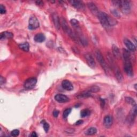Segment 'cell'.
I'll return each instance as SVG.
<instances>
[{
    "label": "cell",
    "instance_id": "1",
    "mask_svg": "<svg viewBox=\"0 0 137 137\" xmlns=\"http://www.w3.org/2000/svg\"><path fill=\"white\" fill-rule=\"evenodd\" d=\"M101 24L105 28H108L111 26L116 24V21L106 14L104 12L99 11L97 15Z\"/></svg>",
    "mask_w": 137,
    "mask_h": 137
},
{
    "label": "cell",
    "instance_id": "2",
    "mask_svg": "<svg viewBox=\"0 0 137 137\" xmlns=\"http://www.w3.org/2000/svg\"><path fill=\"white\" fill-rule=\"evenodd\" d=\"M113 3L120 8L124 14H128L131 11V6L130 1H114Z\"/></svg>",
    "mask_w": 137,
    "mask_h": 137
},
{
    "label": "cell",
    "instance_id": "3",
    "mask_svg": "<svg viewBox=\"0 0 137 137\" xmlns=\"http://www.w3.org/2000/svg\"><path fill=\"white\" fill-rule=\"evenodd\" d=\"M61 25L62 27V28L63 29L64 31L67 34V35L69 36L72 40H74L75 41L78 42V38H77V37L76 34H75L74 32H73L72 31L71 28L68 26L66 20L63 18H62V19H61Z\"/></svg>",
    "mask_w": 137,
    "mask_h": 137
},
{
    "label": "cell",
    "instance_id": "4",
    "mask_svg": "<svg viewBox=\"0 0 137 137\" xmlns=\"http://www.w3.org/2000/svg\"><path fill=\"white\" fill-rule=\"evenodd\" d=\"M95 56L97 60L98 63H100V65L101 66L102 68L104 70V71L107 73L109 71V67L108 65L105 61V59L103 56L102 53L100 52V50H97L95 51Z\"/></svg>",
    "mask_w": 137,
    "mask_h": 137
},
{
    "label": "cell",
    "instance_id": "5",
    "mask_svg": "<svg viewBox=\"0 0 137 137\" xmlns=\"http://www.w3.org/2000/svg\"><path fill=\"white\" fill-rule=\"evenodd\" d=\"M124 69L125 73L128 76H132L133 75V70L132 65L130 58L124 59Z\"/></svg>",
    "mask_w": 137,
    "mask_h": 137
},
{
    "label": "cell",
    "instance_id": "6",
    "mask_svg": "<svg viewBox=\"0 0 137 137\" xmlns=\"http://www.w3.org/2000/svg\"><path fill=\"white\" fill-rule=\"evenodd\" d=\"M39 21L35 16L31 17L29 19L28 28L31 30L35 29L39 27Z\"/></svg>",
    "mask_w": 137,
    "mask_h": 137
},
{
    "label": "cell",
    "instance_id": "7",
    "mask_svg": "<svg viewBox=\"0 0 137 137\" xmlns=\"http://www.w3.org/2000/svg\"><path fill=\"white\" fill-rule=\"evenodd\" d=\"M136 111H137L136 105L133 106V108L131 109L129 115H128V116L127 117V121L128 123H129L130 124H133L134 119L136 116Z\"/></svg>",
    "mask_w": 137,
    "mask_h": 137
},
{
    "label": "cell",
    "instance_id": "8",
    "mask_svg": "<svg viewBox=\"0 0 137 137\" xmlns=\"http://www.w3.org/2000/svg\"><path fill=\"white\" fill-rule=\"evenodd\" d=\"M37 83V79L36 78H29L25 81L24 83V87L25 88L31 89L33 88Z\"/></svg>",
    "mask_w": 137,
    "mask_h": 137
},
{
    "label": "cell",
    "instance_id": "9",
    "mask_svg": "<svg viewBox=\"0 0 137 137\" xmlns=\"http://www.w3.org/2000/svg\"><path fill=\"white\" fill-rule=\"evenodd\" d=\"M85 58L87 63L89 67L91 68H94L96 65V63L93 56L89 53H87L85 55Z\"/></svg>",
    "mask_w": 137,
    "mask_h": 137
},
{
    "label": "cell",
    "instance_id": "10",
    "mask_svg": "<svg viewBox=\"0 0 137 137\" xmlns=\"http://www.w3.org/2000/svg\"><path fill=\"white\" fill-rule=\"evenodd\" d=\"M69 3L73 7L76 8L77 9L83 10L84 9V3L83 2L80 1H78V0H72V1H69Z\"/></svg>",
    "mask_w": 137,
    "mask_h": 137
},
{
    "label": "cell",
    "instance_id": "11",
    "mask_svg": "<svg viewBox=\"0 0 137 137\" xmlns=\"http://www.w3.org/2000/svg\"><path fill=\"white\" fill-rule=\"evenodd\" d=\"M124 43L128 50L132 51V52H134L136 50L135 46L130 40L127 39H125L124 40Z\"/></svg>",
    "mask_w": 137,
    "mask_h": 137
},
{
    "label": "cell",
    "instance_id": "12",
    "mask_svg": "<svg viewBox=\"0 0 137 137\" xmlns=\"http://www.w3.org/2000/svg\"><path fill=\"white\" fill-rule=\"evenodd\" d=\"M62 86L64 89L68 91H71L74 89L73 85L70 81L67 80H64L62 83Z\"/></svg>",
    "mask_w": 137,
    "mask_h": 137
},
{
    "label": "cell",
    "instance_id": "13",
    "mask_svg": "<svg viewBox=\"0 0 137 137\" xmlns=\"http://www.w3.org/2000/svg\"><path fill=\"white\" fill-rule=\"evenodd\" d=\"M55 100L59 103H65L69 101V98L65 95L57 94L55 96Z\"/></svg>",
    "mask_w": 137,
    "mask_h": 137
},
{
    "label": "cell",
    "instance_id": "14",
    "mask_svg": "<svg viewBox=\"0 0 137 137\" xmlns=\"http://www.w3.org/2000/svg\"><path fill=\"white\" fill-rule=\"evenodd\" d=\"M52 18L55 28L59 30L60 27H61V23H60V21L61 20L59 19L58 15L56 14V13H54L52 15Z\"/></svg>",
    "mask_w": 137,
    "mask_h": 137
},
{
    "label": "cell",
    "instance_id": "15",
    "mask_svg": "<svg viewBox=\"0 0 137 137\" xmlns=\"http://www.w3.org/2000/svg\"><path fill=\"white\" fill-rule=\"evenodd\" d=\"M113 118L111 117L110 116H106L105 117L104 119V124L105 126L108 128H110L111 126H112L113 124Z\"/></svg>",
    "mask_w": 137,
    "mask_h": 137
},
{
    "label": "cell",
    "instance_id": "16",
    "mask_svg": "<svg viewBox=\"0 0 137 137\" xmlns=\"http://www.w3.org/2000/svg\"><path fill=\"white\" fill-rule=\"evenodd\" d=\"M87 6L88 8L89 9V10L92 12V13L93 14H94V15L97 16L98 13V9L97 8V7L95 6V4L92 3V2H89L88 3H87Z\"/></svg>",
    "mask_w": 137,
    "mask_h": 137
},
{
    "label": "cell",
    "instance_id": "17",
    "mask_svg": "<svg viewBox=\"0 0 137 137\" xmlns=\"http://www.w3.org/2000/svg\"><path fill=\"white\" fill-rule=\"evenodd\" d=\"M14 37L13 34L9 32H3L0 34V39L1 40H4V39H11Z\"/></svg>",
    "mask_w": 137,
    "mask_h": 137
},
{
    "label": "cell",
    "instance_id": "18",
    "mask_svg": "<svg viewBox=\"0 0 137 137\" xmlns=\"http://www.w3.org/2000/svg\"><path fill=\"white\" fill-rule=\"evenodd\" d=\"M46 39V37L44 34L42 33H38L34 38V40L37 42H42Z\"/></svg>",
    "mask_w": 137,
    "mask_h": 137
},
{
    "label": "cell",
    "instance_id": "19",
    "mask_svg": "<svg viewBox=\"0 0 137 137\" xmlns=\"http://www.w3.org/2000/svg\"><path fill=\"white\" fill-rule=\"evenodd\" d=\"M112 50H113V53L114 55V56L116 58H119L120 57H121V53H120L119 50L116 46L113 45L112 47Z\"/></svg>",
    "mask_w": 137,
    "mask_h": 137
},
{
    "label": "cell",
    "instance_id": "20",
    "mask_svg": "<svg viewBox=\"0 0 137 137\" xmlns=\"http://www.w3.org/2000/svg\"><path fill=\"white\" fill-rule=\"evenodd\" d=\"M115 76H116V77L117 79L119 81H121L123 79V76L121 71H120V70L119 69V68L118 67H116V68H115Z\"/></svg>",
    "mask_w": 137,
    "mask_h": 137
},
{
    "label": "cell",
    "instance_id": "21",
    "mask_svg": "<svg viewBox=\"0 0 137 137\" xmlns=\"http://www.w3.org/2000/svg\"><path fill=\"white\" fill-rule=\"evenodd\" d=\"M19 47L20 49L22 50L27 52L29 51V45L28 42H24L23 44H21L19 45Z\"/></svg>",
    "mask_w": 137,
    "mask_h": 137
},
{
    "label": "cell",
    "instance_id": "22",
    "mask_svg": "<svg viewBox=\"0 0 137 137\" xmlns=\"http://www.w3.org/2000/svg\"><path fill=\"white\" fill-rule=\"evenodd\" d=\"M97 132V129L95 127H92L89 128L85 132V134L88 135H94Z\"/></svg>",
    "mask_w": 137,
    "mask_h": 137
},
{
    "label": "cell",
    "instance_id": "23",
    "mask_svg": "<svg viewBox=\"0 0 137 137\" xmlns=\"http://www.w3.org/2000/svg\"><path fill=\"white\" fill-rule=\"evenodd\" d=\"M90 114H91V111H90V110L87 109H83V110H81V113H80L81 117H83V118L88 116Z\"/></svg>",
    "mask_w": 137,
    "mask_h": 137
},
{
    "label": "cell",
    "instance_id": "24",
    "mask_svg": "<svg viewBox=\"0 0 137 137\" xmlns=\"http://www.w3.org/2000/svg\"><path fill=\"white\" fill-rule=\"evenodd\" d=\"M70 23L74 27V28L77 30L80 29L79 27V24L78 20H77L75 19H72L70 20Z\"/></svg>",
    "mask_w": 137,
    "mask_h": 137
},
{
    "label": "cell",
    "instance_id": "25",
    "mask_svg": "<svg viewBox=\"0 0 137 137\" xmlns=\"http://www.w3.org/2000/svg\"><path fill=\"white\" fill-rule=\"evenodd\" d=\"M91 96V95L89 94V92H83L82 93L79 94L78 96H77V97H78L79 98H83L88 97Z\"/></svg>",
    "mask_w": 137,
    "mask_h": 137
},
{
    "label": "cell",
    "instance_id": "26",
    "mask_svg": "<svg viewBox=\"0 0 137 137\" xmlns=\"http://www.w3.org/2000/svg\"><path fill=\"white\" fill-rule=\"evenodd\" d=\"M125 101L127 103V104L131 105L133 106L136 105V102L134 101V100L133 99V98L131 97H125Z\"/></svg>",
    "mask_w": 137,
    "mask_h": 137
},
{
    "label": "cell",
    "instance_id": "27",
    "mask_svg": "<svg viewBox=\"0 0 137 137\" xmlns=\"http://www.w3.org/2000/svg\"><path fill=\"white\" fill-rule=\"evenodd\" d=\"M41 123H42L43 127H44V130L45 131V132H48V131H49V124L48 123L44 121V120H43V121H42Z\"/></svg>",
    "mask_w": 137,
    "mask_h": 137
},
{
    "label": "cell",
    "instance_id": "28",
    "mask_svg": "<svg viewBox=\"0 0 137 137\" xmlns=\"http://www.w3.org/2000/svg\"><path fill=\"white\" fill-rule=\"evenodd\" d=\"M100 91V88L96 86H93L89 89V92L92 93H96Z\"/></svg>",
    "mask_w": 137,
    "mask_h": 137
},
{
    "label": "cell",
    "instance_id": "29",
    "mask_svg": "<svg viewBox=\"0 0 137 137\" xmlns=\"http://www.w3.org/2000/svg\"><path fill=\"white\" fill-rule=\"evenodd\" d=\"M71 110H72V109L71 108H67L64 110V112H63V117L64 118H66L68 117V115L71 113Z\"/></svg>",
    "mask_w": 137,
    "mask_h": 137
},
{
    "label": "cell",
    "instance_id": "30",
    "mask_svg": "<svg viewBox=\"0 0 137 137\" xmlns=\"http://www.w3.org/2000/svg\"><path fill=\"white\" fill-rule=\"evenodd\" d=\"M19 134V131L18 130H14L11 131V135L12 136H17Z\"/></svg>",
    "mask_w": 137,
    "mask_h": 137
},
{
    "label": "cell",
    "instance_id": "31",
    "mask_svg": "<svg viewBox=\"0 0 137 137\" xmlns=\"http://www.w3.org/2000/svg\"><path fill=\"white\" fill-rule=\"evenodd\" d=\"M6 9L5 7L3 6L2 4H1V5H0V13H1V14H6Z\"/></svg>",
    "mask_w": 137,
    "mask_h": 137
},
{
    "label": "cell",
    "instance_id": "32",
    "mask_svg": "<svg viewBox=\"0 0 137 137\" xmlns=\"http://www.w3.org/2000/svg\"><path fill=\"white\" fill-rule=\"evenodd\" d=\"M0 83H1V85L2 86L4 84L6 83V79L2 76H1V79H0Z\"/></svg>",
    "mask_w": 137,
    "mask_h": 137
},
{
    "label": "cell",
    "instance_id": "33",
    "mask_svg": "<svg viewBox=\"0 0 137 137\" xmlns=\"http://www.w3.org/2000/svg\"><path fill=\"white\" fill-rule=\"evenodd\" d=\"M53 116L54 117H57L59 115V111L57 110H55L54 111H53Z\"/></svg>",
    "mask_w": 137,
    "mask_h": 137
},
{
    "label": "cell",
    "instance_id": "34",
    "mask_svg": "<svg viewBox=\"0 0 137 137\" xmlns=\"http://www.w3.org/2000/svg\"><path fill=\"white\" fill-rule=\"evenodd\" d=\"M83 123V121H82V120H78V121L75 123V124L76 125H81V124H82Z\"/></svg>",
    "mask_w": 137,
    "mask_h": 137
},
{
    "label": "cell",
    "instance_id": "35",
    "mask_svg": "<svg viewBox=\"0 0 137 137\" xmlns=\"http://www.w3.org/2000/svg\"><path fill=\"white\" fill-rule=\"evenodd\" d=\"M31 136H32V137H37V136H38V135L37 134L36 132H33L32 133Z\"/></svg>",
    "mask_w": 137,
    "mask_h": 137
},
{
    "label": "cell",
    "instance_id": "36",
    "mask_svg": "<svg viewBox=\"0 0 137 137\" xmlns=\"http://www.w3.org/2000/svg\"><path fill=\"white\" fill-rule=\"evenodd\" d=\"M100 100H101V106L103 107L104 106L105 104V100H103V99H100Z\"/></svg>",
    "mask_w": 137,
    "mask_h": 137
},
{
    "label": "cell",
    "instance_id": "37",
    "mask_svg": "<svg viewBox=\"0 0 137 137\" xmlns=\"http://www.w3.org/2000/svg\"><path fill=\"white\" fill-rule=\"evenodd\" d=\"M36 3H37V4H38V5H39V6L41 5L40 3L41 4H43V2L42 1H37V2H36Z\"/></svg>",
    "mask_w": 137,
    "mask_h": 137
},
{
    "label": "cell",
    "instance_id": "38",
    "mask_svg": "<svg viewBox=\"0 0 137 137\" xmlns=\"http://www.w3.org/2000/svg\"><path fill=\"white\" fill-rule=\"evenodd\" d=\"M136 84H135V85H134V87H135V89H136Z\"/></svg>",
    "mask_w": 137,
    "mask_h": 137
}]
</instances>
